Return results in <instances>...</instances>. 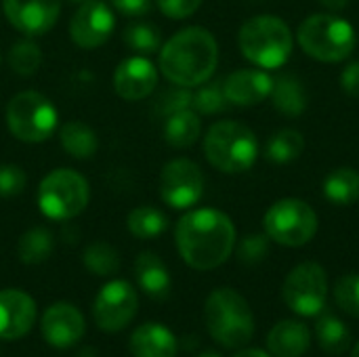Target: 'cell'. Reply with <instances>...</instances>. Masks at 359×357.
Listing matches in <instances>:
<instances>
[{
	"label": "cell",
	"instance_id": "10",
	"mask_svg": "<svg viewBox=\"0 0 359 357\" xmlns=\"http://www.w3.org/2000/svg\"><path fill=\"white\" fill-rule=\"evenodd\" d=\"M282 297L290 311L303 318L320 316L328 297V276L324 267L316 261L297 265L284 280Z\"/></svg>",
	"mask_w": 359,
	"mask_h": 357
},
{
	"label": "cell",
	"instance_id": "9",
	"mask_svg": "<svg viewBox=\"0 0 359 357\" xmlns=\"http://www.w3.org/2000/svg\"><path fill=\"white\" fill-rule=\"evenodd\" d=\"M265 234L269 240L288 248L305 246L318 234V215L299 198L278 200L265 213Z\"/></svg>",
	"mask_w": 359,
	"mask_h": 357
},
{
	"label": "cell",
	"instance_id": "38",
	"mask_svg": "<svg viewBox=\"0 0 359 357\" xmlns=\"http://www.w3.org/2000/svg\"><path fill=\"white\" fill-rule=\"evenodd\" d=\"M156 4L160 6V11L170 17V19H185L189 15H194L202 0H156Z\"/></svg>",
	"mask_w": 359,
	"mask_h": 357
},
{
	"label": "cell",
	"instance_id": "1",
	"mask_svg": "<svg viewBox=\"0 0 359 357\" xmlns=\"http://www.w3.org/2000/svg\"><path fill=\"white\" fill-rule=\"evenodd\" d=\"M181 259L198 271L221 267L236 248V227L217 208H198L183 215L175 229Z\"/></svg>",
	"mask_w": 359,
	"mask_h": 357
},
{
	"label": "cell",
	"instance_id": "33",
	"mask_svg": "<svg viewBox=\"0 0 359 357\" xmlns=\"http://www.w3.org/2000/svg\"><path fill=\"white\" fill-rule=\"evenodd\" d=\"M229 105L227 97H225V88H223V80H206L204 84H200L196 90H194V101H191V107L198 112V114H219V112H225Z\"/></svg>",
	"mask_w": 359,
	"mask_h": 357
},
{
	"label": "cell",
	"instance_id": "24",
	"mask_svg": "<svg viewBox=\"0 0 359 357\" xmlns=\"http://www.w3.org/2000/svg\"><path fill=\"white\" fill-rule=\"evenodd\" d=\"M316 337L324 353L343 356L351 347V330L330 311H322L316 322Z\"/></svg>",
	"mask_w": 359,
	"mask_h": 357
},
{
	"label": "cell",
	"instance_id": "34",
	"mask_svg": "<svg viewBox=\"0 0 359 357\" xmlns=\"http://www.w3.org/2000/svg\"><path fill=\"white\" fill-rule=\"evenodd\" d=\"M334 301L341 311L351 318H359V274H347L339 278L334 286Z\"/></svg>",
	"mask_w": 359,
	"mask_h": 357
},
{
	"label": "cell",
	"instance_id": "27",
	"mask_svg": "<svg viewBox=\"0 0 359 357\" xmlns=\"http://www.w3.org/2000/svg\"><path fill=\"white\" fill-rule=\"evenodd\" d=\"M53 250H55V238L46 227H32L17 242V257L25 265L44 263L53 255Z\"/></svg>",
	"mask_w": 359,
	"mask_h": 357
},
{
	"label": "cell",
	"instance_id": "21",
	"mask_svg": "<svg viewBox=\"0 0 359 357\" xmlns=\"http://www.w3.org/2000/svg\"><path fill=\"white\" fill-rule=\"evenodd\" d=\"M135 280L149 299L162 301L170 295V271L156 252H141L137 257Z\"/></svg>",
	"mask_w": 359,
	"mask_h": 357
},
{
	"label": "cell",
	"instance_id": "15",
	"mask_svg": "<svg viewBox=\"0 0 359 357\" xmlns=\"http://www.w3.org/2000/svg\"><path fill=\"white\" fill-rule=\"evenodd\" d=\"M44 341L55 349H69L78 345L86 332L84 316L72 303H55L50 305L40 322Z\"/></svg>",
	"mask_w": 359,
	"mask_h": 357
},
{
	"label": "cell",
	"instance_id": "41",
	"mask_svg": "<svg viewBox=\"0 0 359 357\" xmlns=\"http://www.w3.org/2000/svg\"><path fill=\"white\" fill-rule=\"evenodd\" d=\"M349 2L351 0H320V4L328 11H343L349 6Z\"/></svg>",
	"mask_w": 359,
	"mask_h": 357
},
{
	"label": "cell",
	"instance_id": "23",
	"mask_svg": "<svg viewBox=\"0 0 359 357\" xmlns=\"http://www.w3.org/2000/svg\"><path fill=\"white\" fill-rule=\"evenodd\" d=\"M324 198L334 206H351L359 200V173L351 166L334 168L322 183Z\"/></svg>",
	"mask_w": 359,
	"mask_h": 357
},
{
	"label": "cell",
	"instance_id": "8",
	"mask_svg": "<svg viewBox=\"0 0 359 357\" xmlns=\"http://www.w3.org/2000/svg\"><path fill=\"white\" fill-rule=\"evenodd\" d=\"M59 122V114L50 99L36 90L17 93L6 105V124L15 139L23 143L46 141Z\"/></svg>",
	"mask_w": 359,
	"mask_h": 357
},
{
	"label": "cell",
	"instance_id": "14",
	"mask_svg": "<svg viewBox=\"0 0 359 357\" xmlns=\"http://www.w3.org/2000/svg\"><path fill=\"white\" fill-rule=\"evenodd\" d=\"M4 17L27 38L50 32L61 15V0H4Z\"/></svg>",
	"mask_w": 359,
	"mask_h": 357
},
{
	"label": "cell",
	"instance_id": "11",
	"mask_svg": "<svg viewBox=\"0 0 359 357\" xmlns=\"http://www.w3.org/2000/svg\"><path fill=\"white\" fill-rule=\"evenodd\" d=\"M139 297L130 282L126 280H111L107 282L95 299L93 316L95 324L103 332H120L124 330L137 316Z\"/></svg>",
	"mask_w": 359,
	"mask_h": 357
},
{
	"label": "cell",
	"instance_id": "40",
	"mask_svg": "<svg viewBox=\"0 0 359 357\" xmlns=\"http://www.w3.org/2000/svg\"><path fill=\"white\" fill-rule=\"evenodd\" d=\"M341 88L351 95V97H359V61L349 63L343 72H341Z\"/></svg>",
	"mask_w": 359,
	"mask_h": 357
},
{
	"label": "cell",
	"instance_id": "17",
	"mask_svg": "<svg viewBox=\"0 0 359 357\" xmlns=\"http://www.w3.org/2000/svg\"><path fill=\"white\" fill-rule=\"evenodd\" d=\"M36 322L34 299L17 288L0 290V339L17 341L25 337Z\"/></svg>",
	"mask_w": 359,
	"mask_h": 357
},
{
	"label": "cell",
	"instance_id": "32",
	"mask_svg": "<svg viewBox=\"0 0 359 357\" xmlns=\"http://www.w3.org/2000/svg\"><path fill=\"white\" fill-rule=\"evenodd\" d=\"M8 65L19 76H34L42 65V50L34 40H19L8 50Z\"/></svg>",
	"mask_w": 359,
	"mask_h": 357
},
{
	"label": "cell",
	"instance_id": "35",
	"mask_svg": "<svg viewBox=\"0 0 359 357\" xmlns=\"http://www.w3.org/2000/svg\"><path fill=\"white\" fill-rule=\"evenodd\" d=\"M236 255H238V261L242 265H259L269 255V236L267 234H250V236H246L238 244Z\"/></svg>",
	"mask_w": 359,
	"mask_h": 357
},
{
	"label": "cell",
	"instance_id": "29",
	"mask_svg": "<svg viewBox=\"0 0 359 357\" xmlns=\"http://www.w3.org/2000/svg\"><path fill=\"white\" fill-rule=\"evenodd\" d=\"M128 231L139 240H154L168 229L166 215L156 206H139L128 213Z\"/></svg>",
	"mask_w": 359,
	"mask_h": 357
},
{
	"label": "cell",
	"instance_id": "18",
	"mask_svg": "<svg viewBox=\"0 0 359 357\" xmlns=\"http://www.w3.org/2000/svg\"><path fill=\"white\" fill-rule=\"evenodd\" d=\"M225 97L231 105H259L271 95L273 78L263 69H236L223 80Z\"/></svg>",
	"mask_w": 359,
	"mask_h": 357
},
{
	"label": "cell",
	"instance_id": "4",
	"mask_svg": "<svg viewBox=\"0 0 359 357\" xmlns=\"http://www.w3.org/2000/svg\"><path fill=\"white\" fill-rule=\"evenodd\" d=\"M242 55L261 69L282 67L292 53V32L276 15H257L248 19L238 34Z\"/></svg>",
	"mask_w": 359,
	"mask_h": 357
},
{
	"label": "cell",
	"instance_id": "6",
	"mask_svg": "<svg viewBox=\"0 0 359 357\" xmlns=\"http://www.w3.org/2000/svg\"><path fill=\"white\" fill-rule=\"evenodd\" d=\"M299 44L301 48L324 63L345 61L358 46L355 29L349 21L332 13L309 15L299 27Z\"/></svg>",
	"mask_w": 359,
	"mask_h": 357
},
{
	"label": "cell",
	"instance_id": "13",
	"mask_svg": "<svg viewBox=\"0 0 359 357\" xmlns=\"http://www.w3.org/2000/svg\"><path fill=\"white\" fill-rule=\"evenodd\" d=\"M114 27V11L101 0H86L69 21V36L80 48H99L111 38Z\"/></svg>",
	"mask_w": 359,
	"mask_h": 357
},
{
	"label": "cell",
	"instance_id": "3",
	"mask_svg": "<svg viewBox=\"0 0 359 357\" xmlns=\"http://www.w3.org/2000/svg\"><path fill=\"white\" fill-rule=\"evenodd\" d=\"M208 335L227 349L246 347L255 337V316L248 301L233 288H217L204 305Z\"/></svg>",
	"mask_w": 359,
	"mask_h": 357
},
{
	"label": "cell",
	"instance_id": "43",
	"mask_svg": "<svg viewBox=\"0 0 359 357\" xmlns=\"http://www.w3.org/2000/svg\"><path fill=\"white\" fill-rule=\"evenodd\" d=\"M198 357H221L217 351H204L202 356H198Z\"/></svg>",
	"mask_w": 359,
	"mask_h": 357
},
{
	"label": "cell",
	"instance_id": "5",
	"mask_svg": "<svg viewBox=\"0 0 359 357\" xmlns=\"http://www.w3.org/2000/svg\"><path fill=\"white\" fill-rule=\"evenodd\" d=\"M204 156L221 173L240 175L255 166L259 158V139L242 122H215L204 137Z\"/></svg>",
	"mask_w": 359,
	"mask_h": 357
},
{
	"label": "cell",
	"instance_id": "22",
	"mask_svg": "<svg viewBox=\"0 0 359 357\" xmlns=\"http://www.w3.org/2000/svg\"><path fill=\"white\" fill-rule=\"evenodd\" d=\"M271 103L284 116H301L307 109V90L301 78L292 74H282L273 78Z\"/></svg>",
	"mask_w": 359,
	"mask_h": 357
},
{
	"label": "cell",
	"instance_id": "36",
	"mask_svg": "<svg viewBox=\"0 0 359 357\" xmlns=\"http://www.w3.org/2000/svg\"><path fill=\"white\" fill-rule=\"evenodd\" d=\"M194 101V93L187 86H172L168 90H164L160 95V99L156 101V112L164 118H168L170 114H177L181 109H189Z\"/></svg>",
	"mask_w": 359,
	"mask_h": 357
},
{
	"label": "cell",
	"instance_id": "2",
	"mask_svg": "<svg viewBox=\"0 0 359 357\" xmlns=\"http://www.w3.org/2000/svg\"><path fill=\"white\" fill-rule=\"evenodd\" d=\"M219 44L206 27L191 25L177 32L160 48V72L177 86H200L215 74Z\"/></svg>",
	"mask_w": 359,
	"mask_h": 357
},
{
	"label": "cell",
	"instance_id": "26",
	"mask_svg": "<svg viewBox=\"0 0 359 357\" xmlns=\"http://www.w3.org/2000/svg\"><path fill=\"white\" fill-rule=\"evenodd\" d=\"M59 141H61V147L76 160H88L99 149V139L95 130L80 120H72L63 124L59 133Z\"/></svg>",
	"mask_w": 359,
	"mask_h": 357
},
{
	"label": "cell",
	"instance_id": "45",
	"mask_svg": "<svg viewBox=\"0 0 359 357\" xmlns=\"http://www.w3.org/2000/svg\"><path fill=\"white\" fill-rule=\"evenodd\" d=\"M72 2H86V0H72Z\"/></svg>",
	"mask_w": 359,
	"mask_h": 357
},
{
	"label": "cell",
	"instance_id": "20",
	"mask_svg": "<svg viewBox=\"0 0 359 357\" xmlns=\"http://www.w3.org/2000/svg\"><path fill=\"white\" fill-rule=\"evenodd\" d=\"M309 328L297 320H282L267 335V349L273 357H303L309 349Z\"/></svg>",
	"mask_w": 359,
	"mask_h": 357
},
{
	"label": "cell",
	"instance_id": "12",
	"mask_svg": "<svg viewBox=\"0 0 359 357\" xmlns=\"http://www.w3.org/2000/svg\"><path fill=\"white\" fill-rule=\"evenodd\" d=\"M204 194V173L202 168L187 160L177 158L170 160L160 175V196L162 200L177 210L191 208L200 202Z\"/></svg>",
	"mask_w": 359,
	"mask_h": 357
},
{
	"label": "cell",
	"instance_id": "31",
	"mask_svg": "<svg viewBox=\"0 0 359 357\" xmlns=\"http://www.w3.org/2000/svg\"><path fill=\"white\" fill-rule=\"evenodd\" d=\"M124 42L130 50H135L139 55H149V53H156L160 48L162 32L154 23L137 21L124 29Z\"/></svg>",
	"mask_w": 359,
	"mask_h": 357
},
{
	"label": "cell",
	"instance_id": "39",
	"mask_svg": "<svg viewBox=\"0 0 359 357\" xmlns=\"http://www.w3.org/2000/svg\"><path fill=\"white\" fill-rule=\"evenodd\" d=\"M111 4L126 17H143L151 11V0H111Z\"/></svg>",
	"mask_w": 359,
	"mask_h": 357
},
{
	"label": "cell",
	"instance_id": "42",
	"mask_svg": "<svg viewBox=\"0 0 359 357\" xmlns=\"http://www.w3.org/2000/svg\"><path fill=\"white\" fill-rule=\"evenodd\" d=\"M233 357H271L269 353H265V351H261V349H242V351H238Z\"/></svg>",
	"mask_w": 359,
	"mask_h": 357
},
{
	"label": "cell",
	"instance_id": "25",
	"mask_svg": "<svg viewBox=\"0 0 359 357\" xmlns=\"http://www.w3.org/2000/svg\"><path fill=\"white\" fill-rule=\"evenodd\" d=\"M202 133V122L198 112L189 109H181L177 114H170L164 122V139L168 145L183 149V147H191Z\"/></svg>",
	"mask_w": 359,
	"mask_h": 357
},
{
	"label": "cell",
	"instance_id": "30",
	"mask_svg": "<svg viewBox=\"0 0 359 357\" xmlns=\"http://www.w3.org/2000/svg\"><path fill=\"white\" fill-rule=\"evenodd\" d=\"M82 263L90 274L107 278V276H114L120 269V255L107 242H93V244H88L84 248Z\"/></svg>",
	"mask_w": 359,
	"mask_h": 357
},
{
	"label": "cell",
	"instance_id": "44",
	"mask_svg": "<svg viewBox=\"0 0 359 357\" xmlns=\"http://www.w3.org/2000/svg\"><path fill=\"white\" fill-rule=\"evenodd\" d=\"M351 357H359V343L353 347V351H351Z\"/></svg>",
	"mask_w": 359,
	"mask_h": 357
},
{
	"label": "cell",
	"instance_id": "19",
	"mask_svg": "<svg viewBox=\"0 0 359 357\" xmlns=\"http://www.w3.org/2000/svg\"><path fill=\"white\" fill-rule=\"evenodd\" d=\"M130 353L135 357H177V337L162 324L149 322L139 326L128 339Z\"/></svg>",
	"mask_w": 359,
	"mask_h": 357
},
{
	"label": "cell",
	"instance_id": "28",
	"mask_svg": "<svg viewBox=\"0 0 359 357\" xmlns=\"http://www.w3.org/2000/svg\"><path fill=\"white\" fill-rule=\"evenodd\" d=\"M305 149V139L294 128H282L265 143V158L273 164H288L297 160Z\"/></svg>",
	"mask_w": 359,
	"mask_h": 357
},
{
	"label": "cell",
	"instance_id": "46",
	"mask_svg": "<svg viewBox=\"0 0 359 357\" xmlns=\"http://www.w3.org/2000/svg\"><path fill=\"white\" fill-rule=\"evenodd\" d=\"M0 63H2V55H0Z\"/></svg>",
	"mask_w": 359,
	"mask_h": 357
},
{
	"label": "cell",
	"instance_id": "16",
	"mask_svg": "<svg viewBox=\"0 0 359 357\" xmlns=\"http://www.w3.org/2000/svg\"><path fill=\"white\" fill-rule=\"evenodd\" d=\"M156 86L158 69L143 55L124 59L114 72V90L124 101H141L149 97Z\"/></svg>",
	"mask_w": 359,
	"mask_h": 357
},
{
	"label": "cell",
	"instance_id": "37",
	"mask_svg": "<svg viewBox=\"0 0 359 357\" xmlns=\"http://www.w3.org/2000/svg\"><path fill=\"white\" fill-rule=\"evenodd\" d=\"M27 177L17 164H0V198L19 196L25 189Z\"/></svg>",
	"mask_w": 359,
	"mask_h": 357
},
{
	"label": "cell",
	"instance_id": "7",
	"mask_svg": "<svg viewBox=\"0 0 359 357\" xmlns=\"http://www.w3.org/2000/svg\"><path fill=\"white\" fill-rule=\"evenodd\" d=\"M88 196V181L80 173L57 168L40 181L38 206L50 221H69L86 208Z\"/></svg>",
	"mask_w": 359,
	"mask_h": 357
}]
</instances>
